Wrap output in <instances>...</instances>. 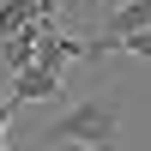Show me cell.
<instances>
[{"mask_svg": "<svg viewBox=\"0 0 151 151\" xmlns=\"http://www.w3.org/2000/svg\"><path fill=\"white\" fill-rule=\"evenodd\" d=\"M55 151H91V145H55Z\"/></svg>", "mask_w": 151, "mask_h": 151, "instance_id": "cell-5", "label": "cell"}, {"mask_svg": "<svg viewBox=\"0 0 151 151\" xmlns=\"http://www.w3.org/2000/svg\"><path fill=\"white\" fill-rule=\"evenodd\" d=\"M121 121H127V97L121 85H109L103 97H85V103L60 109L42 127V145H91V151H115L121 145Z\"/></svg>", "mask_w": 151, "mask_h": 151, "instance_id": "cell-1", "label": "cell"}, {"mask_svg": "<svg viewBox=\"0 0 151 151\" xmlns=\"http://www.w3.org/2000/svg\"><path fill=\"white\" fill-rule=\"evenodd\" d=\"M12 109H18V103H12V97H0V139H6V121H12Z\"/></svg>", "mask_w": 151, "mask_h": 151, "instance_id": "cell-4", "label": "cell"}, {"mask_svg": "<svg viewBox=\"0 0 151 151\" xmlns=\"http://www.w3.org/2000/svg\"><path fill=\"white\" fill-rule=\"evenodd\" d=\"M103 55H139V60H151V24H139V30H127V36H115V42H103L97 48V60Z\"/></svg>", "mask_w": 151, "mask_h": 151, "instance_id": "cell-3", "label": "cell"}, {"mask_svg": "<svg viewBox=\"0 0 151 151\" xmlns=\"http://www.w3.org/2000/svg\"><path fill=\"white\" fill-rule=\"evenodd\" d=\"M6 91H12V103H55L60 91H67V79H60L55 67H18V73H6Z\"/></svg>", "mask_w": 151, "mask_h": 151, "instance_id": "cell-2", "label": "cell"}]
</instances>
